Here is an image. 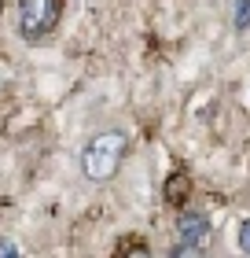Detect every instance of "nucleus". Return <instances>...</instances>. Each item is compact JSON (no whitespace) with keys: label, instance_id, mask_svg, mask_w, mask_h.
<instances>
[{"label":"nucleus","instance_id":"obj_1","mask_svg":"<svg viewBox=\"0 0 250 258\" xmlns=\"http://www.w3.org/2000/svg\"><path fill=\"white\" fill-rule=\"evenodd\" d=\"M129 148V137L122 133V129H107V133H96L85 144V151H81V173H85L89 181H111L118 166H122V155Z\"/></svg>","mask_w":250,"mask_h":258},{"label":"nucleus","instance_id":"obj_2","mask_svg":"<svg viewBox=\"0 0 250 258\" xmlns=\"http://www.w3.org/2000/svg\"><path fill=\"white\" fill-rule=\"evenodd\" d=\"M63 19V0H19V33L26 41H44Z\"/></svg>","mask_w":250,"mask_h":258},{"label":"nucleus","instance_id":"obj_3","mask_svg":"<svg viewBox=\"0 0 250 258\" xmlns=\"http://www.w3.org/2000/svg\"><path fill=\"white\" fill-rule=\"evenodd\" d=\"M177 236H181V243L170 251L173 258L181 254H202L210 243V214L206 210H184L177 214Z\"/></svg>","mask_w":250,"mask_h":258},{"label":"nucleus","instance_id":"obj_4","mask_svg":"<svg viewBox=\"0 0 250 258\" xmlns=\"http://www.w3.org/2000/svg\"><path fill=\"white\" fill-rule=\"evenodd\" d=\"M165 203L170 207H177L181 210L184 203H188V196H192V181H188V173L184 170H177V173H170V177H165Z\"/></svg>","mask_w":250,"mask_h":258},{"label":"nucleus","instance_id":"obj_5","mask_svg":"<svg viewBox=\"0 0 250 258\" xmlns=\"http://www.w3.org/2000/svg\"><path fill=\"white\" fill-rule=\"evenodd\" d=\"M232 26L235 30H250V0H232Z\"/></svg>","mask_w":250,"mask_h":258},{"label":"nucleus","instance_id":"obj_6","mask_svg":"<svg viewBox=\"0 0 250 258\" xmlns=\"http://www.w3.org/2000/svg\"><path fill=\"white\" fill-rule=\"evenodd\" d=\"M239 251H243V254H250V218H243V221H239Z\"/></svg>","mask_w":250,"mask_h":258},{"label":"nucleus","instance_id":"obj_7","mask_svg":"<svg viewBox=\"0 0 250 258\" xmlns=\"http://www.w3.org/2000/svg\"><path fill=\"white\" fill-rule=\"evenodd\" d=\"M118 254H147V247H144V243H122Z\"/></svg>","mask_w":250,"mask_h":258},{"label":"nucleus","instance_id":"obj_8","mask_svg":"<svg viewBox=\"0 0 250 258\" xmlns=\"http://www.w3.org/2000/svg\"><path fill=\"white\" fill-rule=\"evenodd\" d=\"M4 254H19V243L15 240H0V258Z\"/></svg>","mask_w":250,"mask_h":258}]
</instances>
